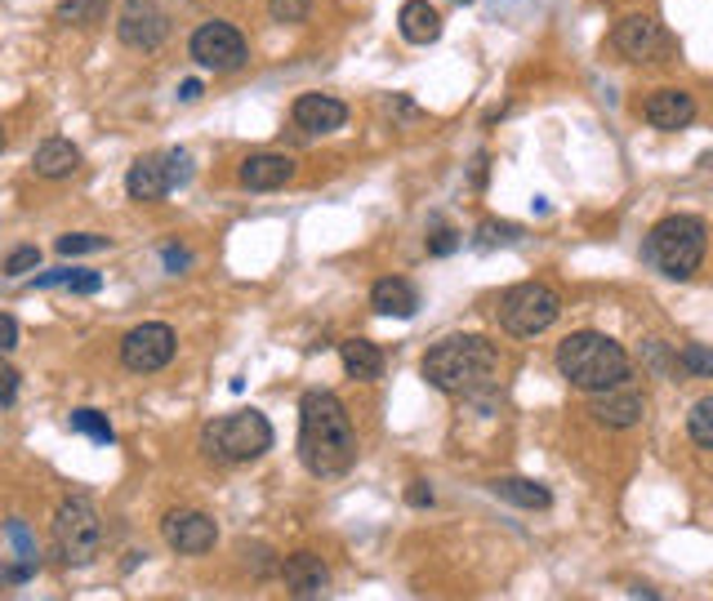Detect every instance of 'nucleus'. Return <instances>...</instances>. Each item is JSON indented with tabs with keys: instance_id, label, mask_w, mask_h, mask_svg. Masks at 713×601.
<instances>
[{
	"instance_id": "nucleus-1",
	"label": "nucleus",
	"mask_w": 713,
	"mask_h": 601,
	"mask_svg": "<svg viewBox=\"0 0 713 601\" xmlns=\"http://www.w3.org/2000/svg\"><path fill=\"white\" fill-rule=\"evenodd\" d=\"M357 459V427L344 410V401L313 388L300 401V463L313 477H340Z\"/></svg>"
},
{
	"instance_id": "nucleus-2",
	"label": "nucleus",
	"mask_w": 713,
	"mask_h": 601,
	"mask_svg": "<svg viewBox=\"0 0 713 601\" xmlns=\"http://www.w3.org/2000/svg\"><path fill=\"white\" fill-rule=\"evenodd\" d=\"M499 374V353L482 334H450L424 357V383L446 397H482Z\"/></svg>"
},
{
	"instance_id": "nucleus-3",
	"label": "nucleus",
	"mask_w": 713,
	"mask_h": 601,
	"mask_svg": "<svg viewBox=\"0 0 713 601\" xmlns=\"http://www.w3.org/2000/svg\"><path fill=\"white\" fill-rule=\"evenodd\" d=\"M558 374L580 393H607L620 388L634 374L628 366V353L602 330H575L558 343Z\"/></svg>"
},
{
	"instance_id": "nucleus-4",
	"label": "nucleus",
	"mask_w": 713,
	"mask_h": 601,
	"mask_svg": "<svg viewBox=\"0 0 713 601\" xmlns=\"http://www.w3.org/2000/svg\"><path fill=\"white\" fill-rule=\"evenodd\" d=\"M704 250H709L704 219H696V214H669V219H660L647 232L642 259L669 281H691L696 268L704 264Z\"/></svg>"
},
{
	"instance_id": "nucleus-5",
	"label": "nucleus",
	"mask_w": 713,
	"mask_h": 601,
	"mask_svg": "<svg viewBox=\"0 0 713 601\" xmlns=\"http://www.w3.org/2000/svg\"><path fill=\"white\" fill-rule=\"evenodd\" d=\"M272 450V423L264 410H237L201 427V455L215 463H255Z\"/></svg>"
},
{
	"instance_id": "nucleus-6",
	"label": "nucleus",
	"mask_w": 713,
	"mask_h": 601,
	"mask_svg": "<svg viewBox=\"0 0 713 601\" xmlns=\"http://www.w3.org/2000/svg\"><path fill=\"white\" fill-rule=\"evenodd\" d=\"M54 552L63 566H90L103 552V522L90 495H67L54 512Z\"/></svg>"
},
{
	"instance_id": "nucleus-7",
	"label": "nucleus",
	"mask_w": 713,
	"mask_h": 601,
	"mask_svg": "<svg viewBox=\"0 0 713 601\" xmlns=\"http://www.w3.org/2000/svg\"><path fill=\"white\" fill-rule=\"evenodd\" d=\"M495 312H499V325H505V334L535 338V334H544V330L558 321L562 298H558V290L539 285V281H522V285L499 294V308Z\"/></svg>"
},
{
	"instance_id": "nucleus-8",
	"label": "nucleus",
	"mask_w": 713,
	"mask_h": 601,
	"mask_svg": "<svg viewBox=\"0 0 713 601\" xmlns=\"http://www.w3.org/2000/svg\"><path fill=\"white\" fill-rule=\"evenodd\" d=\"M192 179V156L188 152H148L125 169V192L130 201H165L175 188Z\"/></svg>"
},
{
	"instance_id": "nucleus-9",
	"label": "nucleus",
	"mask_w": 713,
	"mask_h": 601,
	"mask_svg": "<svg viewBox=\"0 0 713 601\" xmlns=\"http://www.w3.org/2000/svg\"><path fill=\"white\" fill-rule=\"evenodd\" d=\"M179 353V334L165 321H143L120 338V366L130 374H156L175 361Z\"/></svg>"
},
{
	"instance_id": "nucleus-10",
	"label": "nucleus",
	"mask_w": 713,
	"mask_h": 601,
	"mask_svg": "<svg viewBox=\"0 0 713 601\" xmlns=\"http://www.w3.org/2000/svg\"><path fill=\"white\" fill-rule=\"evenodd\" d=\"M611 46L628 59V63H664L674 59V36L660 27V18L651 14H624L611 31Z\"/></svg>"
},
{
	"instance_id": "nucleus-11",
	"label": "nucleus",
	"mask_w": 713,
	"mask_h": 601,
	"mask_svg": "<svg viewBox=\"0 0 713 601\" xmlns=\"http://www.w3.org/2000/svg\"><path fill=\"white\" fill-rule=\"evenodd\" d=\"M188 54L205 67V72H237L245 67L250 59V46H245V36L232 27V23H201L188 40Z\"/></svg>"
},
{
	"instance_id": "nucleus-12",
	"label": "nucleus",
	"mask_w": 713,
	"mask_h": 601,
	"mask_svg": "<svg viewBox=\"0 0 713 601\" xmlns=\"http://www.w3.org/2000/svg\"><path fill=\"white\" fill-rule=\"evenodd\" d=\"M161 539L179 557H201L219 544V526H215V517H205L196 508H175L161 517Z\"/></svg>"
},
{
	"instance_id": "nucleus-13",
	"label": "nucleus",
	"mask_w": 713,
	"mask_h": 601,
	"mask_svg": "<svg viewBox=\"0 0 713 601\" xmlns=\"http://www.w3.org/2000/svg\"><path fill=\"white\" fill-rule=\"evenodd\" d=\"M116 36H120V46L152 54L165 46V36H170V18H165L152 0H125L116 14Z\"/></svg>"
},
{
	"instance_id": "nucleus-14",
	"label": "nucleus",
	"mask_w": 713,
	"mask_h": 601,
	"mask_svg": "<svg viewBox=\"0 0 713 601\" xmlns=\"http://www.w3.org/2000/svg\"><path fill=\"white\" fill-rule=\"evenodd\" d=\"M290 120H295L304 135H334L348 125V107L330 94H300L295 107H290Z\"/></svg>"
},
{
	"instance_id": "nucleus-15",
	"label": "nucleus",
	"mask_w": 713,
	"mask_h": 601,
	"mask_svg": "<svg viewBox=\"0 0 713 601\" xmlns=\"http://www.w3.org/2000/svg\"><path fill=\"white\" fill-rule=\"evenodd\" d=\"M237 179L250 192H277V188H285L290 179H295V161L281 156V152H255V156L241 161Z\"/></svg>"
},
{
	"instance_id": "nucleus-16",
	"label": "nucleus",
	"mask_w": 713,
	"mask_h": 601,
	"mask_svg": "<svg viewBox=\"0 0 713 601\" xmlns=\"http://www.w3.org/2000/svg\"><path fill=\"white\" fill-rule=\"evenodd\" d=\"M281 584L290 597H321L330 588V571L317 552H290L285 562H281Z\"/></svg>"
},
{
	"instance_id": "nucleus-17",
	"label": "nucleus",
	"mask_w": 713,
	"mask_h": 601,
	"mask_svg": "<svg viewBox=\"0 0 713 601\" xmlns=\"http://www.w3.org/2000/svg\"><path fill=\"white\" fill-rule=\"evenodd\" d=\"M642 116H647V125H655V130L678 135V130H687V125L696 120V99L687 90H655L642 103Z\"/></svg>"
},
{
	"instance_id": "nucleus-18",
	"label": "nucleus",
	"mask_w": 713,
	"mask_h": 601,
	"mask_svg": "<svg viewBox=\"0 0 713 601\" xmlns=\"http://www.w3.org/2000/svg\"><path fill=\"white\" fill-rule=\"evenodd\" d=\"M594 419L598 423H607V427H634V423H642V410H647V401H642V393H634V388H607V393H594Z\"/></svg>"
},
{
	"instance_id": "nucleus-19",
	"label": "nucleus",
	"mask_w": 713,
	"mask_h": 601,
	"mask_svg": "<svg viewBox=\"0 0 713 601\" xmlns=\"http://www.w3.org/2000/svg\"><path fill=\"white\" fill-rule=\"evenodd\" d=\"M370 308L380 317H397V321H410L419 312V290L406 281V277H380L370 285Z\"/></svg>"
},
{
	"instance_id": "nucleus-20",
	"label": "nucleus",
	"mask_w": 713,
	"mask_h": 601,
	"mask_svg": "<svg viewBox=\"0 0 713 601\" xmlns=\"http://www.w3.org/2000/svg\"><path fill=\"white\" fill-rule=\"evenodd\" d=\"M31 169L40 179H72L80 169V148L72 139H46L31 156Z\"/></svg>"
},
{
	"instance_id": "nucleus-21",
	"label": "nucleus",
	"mask_w": 713,
	"mask_h": 601,
	"mask_svg": "<svg viewBox=\"0 0 713 601\" xmlns=\"http://www.w3.org/2000/svg\"><path fill=\"white\" fill-rule=\"evenodd\" d=\"M397 31L410 40V46H433L442 36V14L429 5V0H406L397 14Z\"/></svg>"
},
{
	"instance_id": "nucleus-22",
	"label": "nucleus",
	"mask_w": 713,
	"mask_h": 601,
	"mask_svg": "<svg viewBox=\"0 0 713 601\" xmlns=\"http://www.w3.org/2000/svg\"><path fill=\"white\" fill-rule=\"evenodd\" d=\"M340 361H344L348 379H361V383H374L384 374V348H374L370 338H344L340 343Z\"/></svg>"
},
{
	"instance_id": "nucleus-23",
	"label": "nucleus",
	"mask_w": 713,
	"mask_h": 601,
	"mask_svg": "<svg viewBox=\"0 0 713 601\" xmlns=\"http://www.w3.org/2000/svg\"><path fill=\"white\" fill-rule=\"evenodd\" d=\"M491 495L505 499V503H513V508H531V512L553 503L549 486H539V482H531V477H495V482H491Z\"/></svg>"
},
{
	"instance_id": "nucleus-24",
	"label": "nucleus",
	"mask_w": 713,
	"mask_h": 601,
	"mask_svg": "<svg viewBox=\"0 0 713 601\" xmlns=\"http://www.w3.org/2000/svg\"><path fill=\"white\" fill-rule=\"evenodd\" d=\"M72 433H80V437H90L94 446H112L116 442V427L107 423V414H99V410H90V406H80V410H72Z\"/></svg>"
},
{
	"instance_id": "nucleus-25",
	"label": "nucleus",
	"mask_w": 713,
	"mask_h": 601,
	"mask_svg": "<svg viewBox=\"0 0 713 601\" xmlns=\"http://www.w3.org/2000/svg\"><path fill=\"white\" fill-rule=\"evenodd\" d=\"M674 361L683 366L687 379H713V348H704V343H683Z\"/></svg>"
},
{
	"instance_id": "nucleus-26",
	"label": "nucleus",
	"mask_w": 713,
	"mask_h": 601,
	"mask_svg": "<svg viewBox=\"0 0 713 601\" xmlns=\"http://www.w3.org/2000/svg\"><path fill=\"white\" fill-rule=\"evenodd\" d=\"M687 433H691V442H696L700 450H713V397H704V401L691 406V414H687Z\"/></svg>"
},
{
	"instance_id": "nucleus-27",
	"label": "nucleus",
	"mask_w": 713,
	"mask_h": 601,
	"mask_svg": "<svg viewBox=\"0 0 713 601\" xmlns=\"http://www.w3.org/2000/svg\"><path fill=\"white\" fill-rule=\"evenodd\" d=\"M54 18L63 27H86V23L103 18V0H63V5L54 10Z\"/></svg>"
},
{
	"instance_id": "nucleus-28",
	"label": "nucleus",
	"mask_w": 713,
	"mask_h": 601,
	"mask_svg": "<svg viewBox=\"0 0 713 601\" xmlns=\"http://www.w3.org/2000/svg\"><path fill=\"white\" fill-rule=\"evenodd\" d=\"M112 241L107 236H86V232H67V236H59L54 241V250L63 254V259H80V254H99V250H107Z\"/></svg>"
},
{
	"instance_id": "nucleus-29",
	"label": "nucleus",
	"mask_w": 713,
	"mask_h": 601,
	"mask_svg": "<svg viewBox=\"0 0 713 601\" xmlns=\"http://www.w3.org/2000/svg\"><path fill=\"white\" fill-rule=\"evenodd\" d=\"M522 241V228L518 223H482V232H478V250H491V245H518Z\"/></svg>"
},
{
	"instance_id": "nucleus-30",
	"label": "nucleus",
	"mask_w": 713,
	"mask_h": 601,
	"mask_svg": "<svg viewBox=\"0 0 713 601\" xmlns=\"http://www.w3.org/2000/svg\"><path fill=\"white\" fill-rule=\"evenodd\" d=\"M268 14L277 23H304L313 14V0H268Z\"/></svg>"
},
{
	"instance_id": "nucleus-31",
	"label": "nucleus",
	"mask_w": 713,
	"mask_h": 601,
	"mask_svg": "<svg viewBox=\"0 0 713 601\" xmlns=\"http://www.w3.org/2000/svg\"><path fill=\"white\" fill-rule=\"evenodd\" d=\"M31 268H40V250L36 245H18L5 259V277H27Z\"/></svg>"
},
{
	"instance_id": "nucleus-32",
	"label": "nucleus",
	"mask_w": 713,
	"mask_h": 601,
	"mask_svg": "<svg viewBox=\"0 0 713 601\" xmlns=\"http://www.w3.org/2000/svg\"><path fill=\"white\" fill-rule=\"evenodd\" d=\"M455 250H459V232L446 228V223H437L429 232V254H437V259H442V254H455Z\"/></svg>"
},
{
	"instance_id": "nucleus-33",
	"label": "nucleus",
	"mask_w": 713,
	"mask_h": 601,
	"mask_svg": "<svg viewBox=\"0 0 713 601\" xmlns=\"http://www.w3.org/2000/svg\"><path fill=\"white\" fill-rule=\"evenodd\" d=\"M14 401H18V370L0 357V410L14 406Z\"/></svg>"
},
{
	"instance_id": "nucleus-34",
	"label": "nucleus",
	"mask_w": 713,
	"mask_h": 601,
	"mask_svg": "<svg viewBox=\"0 0 713 601\" xmlns=\"http://www.w3.org/2000/svg\"><path fill=\"white\" fill-rule=\"evenodd\" d=\"M161 259H165V272H183V268L192 264V254H188L183 245H165V250H161Z\"/></svg>"
},
{
	"instance_id": "nucleus-35",
	"label": "nucleus",
	"mask_w": 713,
	"mask_h": 601,
	"mask_svg": "<svg viewBox=\"0 0 713 601\" xmlns=\"http://www.w3.org/2000/svg\"><path fill=\"white\" fill-rule=\"evenodd\" d=\"M18 348V321L10 312H0V353H14Z\"/></svg>"
},
{
	"instance_id": "nucleus-36",
	"label": "nucleus",
	"mask_w": 713,
	"mask_h": 601,
	"mask_svg": "<svg viewBox=\"0 0 713 601\" xmlns=\"http://www.w3.org/2000/svg\"><path fill=\"white\" fill-rule=\"evenodd\" d=\"M99 285H103V277H99V272H80V268H76V277L67 281V290H72V294H99Z\"/></svg>"
},
{
	"instance_id": "nucleus-37",
	"label": "nucleus",
	"mask_w": 713,
	"mask_h": 601,
	"mask_svg": "<svg viewBox=\"0 0 713 601\" xmlns=\"http://www.w3.org/2000/svg\"><path fill=\"white\" fill-rule=\"evenodd\" d=\"M72 277H76V268H50V272H40L31 285H36V290H54V285H67Z\"/></svg>"
},
{
	"instance_id": "nucleus-38",
	"label": "nucleus",
	"mask_w": 713,
	"mask_h": 601,
	"mask_svg": "<svg viewBox=\"0 0 713 601\" xmlns=\"http://www.w3.org/2000/svg\"><path fill=\"white\" fill-rule=\"evenodd\" d=\"M406 503H415V508H424V503H433V486H429V482H415V486L406 490Z\"/></svg>"
},
{
	"instance_id": "nucleus-39",
	"label": "nucleus",
	"mask_w": 713,
	"mask_h": 601,
	"mask_svg": "<svg viewBox=\"0 0 713 601\" xmlns=\"http://www.w3.org/2000/svg\"><path fill=\"white\" fill-rule=\"evenodd\" d=\"M179 99H183V103L201 99V80H183V85H179Z\"/></svg>"
},
{
	"instance_id": "nucleus-40",
	"label": "nucleus",
	"mask_w": 713,
	"mask_h": 601,
	"mask_svg": "<svg viewBox=\"0 0 713 601\" xmlns=\"http://www.w3.org/2000/svg\"><path fill=\"white\" fill-rule=\"evenodd\" d=\"M5 143H10V139H5V125H0V152H5Z\"/></svg>"
},
{
	"instance_id": "nucleus-41",
	"label": "nucleus",
	"mask_w": 713,
	"mask_h": 601,
	"mask_svg": "<svg viewBox=\"0 0 713 601\" xmlns=\"http://www.w3.org/2000/svg\"><path fill=\"white\" fill-rule=\"evenodd\" d=\"M455 5H469V0H455Z\"/></svg>"
}]
</instances>
